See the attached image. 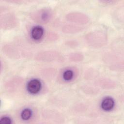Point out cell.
Returning a JSON list of instances; mask_svg holds the SVG:
<instances>
[{
  "instance_id": "cell-1",
  "label": "cell",
  "mask_w": 124,
  "mask_h": 124,
  "mask_svg": "<svg viewBox=\"0 0 124 124\" xmlns=\"http://www.w3.org/2000/svg\"><path fill=\"white\" fill-rule=\"evenodd\" d=\"M27 88V90L30 93L35 94L37 93L40 90L41 83L40 81L37 79H32L28 82Z\"/></svg>"
},
{
  "instance_id": "cell-2",
  "label": "cell",
  "mask_w": 124,
  "mask_h": 124,
  "mask_svg": "<svg viewBox=\"0 0 124 124\" xmlns=\"http://www.w3.org/2000/svg\"><path fill=\"white\" fill-rule=\"evenodd\" d=\"M44 33V30L40 26H35L32 28L31 30V35L32 38L35 40L40 39L43 36Z\"/></svg>"
},
{
  "instance_id": "cell-3",
  "label": "cell",
  "mask_w": 124,
  "mask_h": 124,
  "mask_svg": "<svg viewBox=\"0 0 124 124\" xmlns=\"http://www.w3.org/2000/svg\"><path fill=\"white\" fill-rule=\"evenodd\" d=\"M101 108L106 111L111 110L114 105V102L112 98L110 97H107L105 98L102 102Z\"/></svg>"
},
{
  "instance_id": "cell-4",
  "label": "cell",
  "mask_w": 124,
  "mask_h": 124,
  "mask_svg": "<svg viewBox=\"0 0 124 124\" xmlns=\"http://www.w3.org/2000/svg\"><path fill=\"white\" fill-rule=\"evenodd\" d=\"M31 115V111L29 108L24 109L21 112V117L23 120H28Z\"/></svg>"
},
{
  "instance_id": "cell-5",
  "label": "cell",
  "mask_w": 124,
  "mask_h": 124,
  "mask_svg": "<svg viewBox=\"0 0 124 124\" xmlns=\"http://www.w3.org/2000/svg\"><path fill=\"white\" fill-rule=\"evenodd\" d=\"M73 76V73L71 70H67L63 74V78L65 80L71 79Z\"/></svg>"
},
{
  "instance_id": "cell-6",
  "label": "cell",
  "mask_w": 124,
  "mask_h": 124,
  "mask_svg": "<svg viewBox=\"0 0 124 124\" xmlns=\"http://www.w3.org/2000/svg\"><path fill=\"white\" fill-rule=\"evenodd\" d=\"M0 123L1 124H9L11 123V119L7 117H3L1 118L0 120Z\"/></svg>"
}]
</instances>
